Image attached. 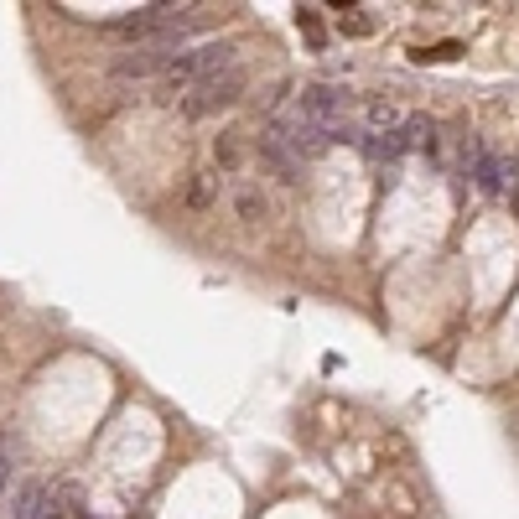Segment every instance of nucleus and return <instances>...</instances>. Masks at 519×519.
<instances>
[{"label":"nucleus","instance_id":"nucleus-12","mask_svg":"<svg viewBox=\"0 0 519 519\" xmlns=\"http://www.w3.org/2000/svg\"><path fill=\"white\" fill-rule=\"evenodd\" d=\"M515 203H519V192H515Z\"/></svg>","mask_w":519,"mask_h":519},{"label":"nucleus","instance_id":"nucleus-3","mask_svg":"<svg viewBox=\"0 0 519 519\" xmlns=\"http://www.w3.org/2000/svg\"><path fill=\"white\" fill-rule=\"evenodd\" d=\"M400 125H405V109H400L395 99H364L359 104V135L353 141H385V135H395Z\"/></svg>","mask_w":519,"mask_h":519},{"label":"nucleus","instance_id":"nucleus-10","mask_svg":"<svg viewBox=\"0 0 519 519\" xmlns=\"http://www.w3.org/2000/svg\"><path fill=\"white\" fill-rule=\"evenodd\" d=\"M234 203H239V218H249V223H255V218H265V198H260V192H239V198H234Z\"/></svg>","mask_w":519,"mask_h":519},{"label":"nucleus","instance_id":"nucleus-4","mask_svg":"<svg viewBox=\"0 0 519 519\" xmlns=\"http://www.w3.org/2000/svg\"><path fill=\"white\" fill-rule=\"evenodd\" d=\"M473 182L483 187V192H504V187H515V192H519V156L489 151V146H483V161H478Z\"/></svg>","mask_w":519,"mask_h":519},{"label":"nucleus","instance_id":"nucleus-11","mask_svg":"<svg viewBox=\"0 0 519 519\" xmlns=\"http://www.w3.org/2000/svg\"><path fill=\"white\" fill-rule=\"evenodd\" d=\"M5 478H11V452H5V442H0V489H5Z\"/></svg>","mask_w":519,"mask_h":519},{"label":"nucleus","instance_id":"nucleus-7","mask_svg":"<svg viewBox=\"0 0 519 519\" xmlns=\"http://www.w3.org/2000/svg\"><path fill=\"white\" fill-rule=\"evenodd\" d=\"M296 27H302V36H306V47H312V53H322V47H328V31H322V16H317L312 5H302V11H296Z\"/></svg>","mask_w":519,"mask_h":519},{"label":"nucleus","instance_id":"nucleus-2","mask_svg":"<svg viewBox=\"0 0 519 519\" xmlns=\"http://www.w3.org/2000/svg\"><path fill=\"white\" fill-rule=\"evenodd\" d=\"M239 93H245V68L234 62V68H223L214 78H203L192 93H182L177 104H182L187 120H208V115H223L229 104H239Z\"/></svg>","mask_w":519,"mask_h":519},{"label":"nucleus","instance_id":"nucleus-8","mask_svg":"<svg viewBox=\"0 0 519 519\" xmlns=\"http://www.w3.org/2000/svg\"><path fill=\"white\" fill-rule=\"evenodd\" d=\"M458 53H462V42H436V47H416L410 58L416 62H452Z\"/></svg>","mask_w":519,"mask_h":519},{"label":"nucleus","instance_id":"nucleus-1","mask_svg":"<svg viewBox=\"0 0 519 519\" xmlns=\"http://www.w3.org/2000/svg\"><path fill=\"white\" fill-rule=\"evenodd\" d=\"M234 62H239V53H234L229 42L187 47V53H177V58L166 62V73H161V93H166V99H182V93H192L203 78H214V73L234 68Z\"/></svg>","mask_w":519,"mask_h":519},{"label":"nucleus","instance_id":"nucleus-5","mask_svg":"<svg viewBox=\"0 0 519 519\" xmlns=\"http://www.w3.org/2000/svg\"><path fill=\"white\" fill-rule=\"evenodd\" d=\"M260 161L271 166L275 177H286V182L302 172V156L291 151V141L280 135V125H265V130H260Z\"/></svg>","mask_w":519,"mask_h":519},{"label":"nucleus","instance_id":"nucleus-6","mask_svg":"<svg viewBox=\"0 0 519 519\" xmlns=\"http://www.w3.org/2000/svg\"><path fill=\"white\" fill-rule=\"evenodd\" d=\"M11 519H62V499L47 483H27L11 504Z\"/></svg>","mask_w":519,"mask_h":519},{"label":"nucleus","instance_id":"nucleus-9","mask_svg":"<svg viewBox=\"0 0 519 519\" xmlns=\"http://www.w3.org/2000/svg\"><path fill=\"white\" fill-rule=\"evenodd\" d=\"M337 11H348V16L337 21L348 36H369V27H374V21H369V16H359V5H337Z\"/></svg>","mask_w":519,"mask_h":519}]
</instances>
